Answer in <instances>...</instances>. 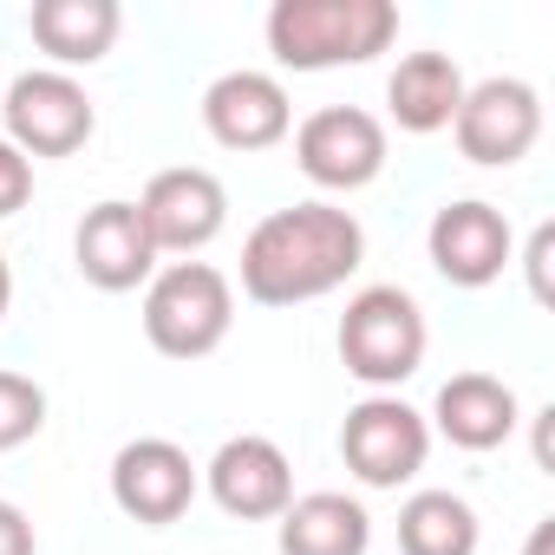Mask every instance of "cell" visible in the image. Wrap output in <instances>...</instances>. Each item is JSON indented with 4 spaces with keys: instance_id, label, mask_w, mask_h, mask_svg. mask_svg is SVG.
<instances>
[{
    "instance_id": "1",
    "label": "cell",
    "mask_w": 555,
    "mask_h": 555,
    "mask_svg": "<svg viewBox=\"0 0 555 555\" xmlns=\"http://www.w3.org/2000/svg\"><path fill=\"white\" fill-rule=\"evenodd\" d=\"M366 261V229L340 203H288L248 229L242 295L255 308H301L347 288Z\"/></svg>"
},
{
    "instance_id": "2",
    "label": "cell",
    "mask_w": 555,
    "mask_h": 555,
    "mask_svg": "<svg viewBox=\"0 0 555 555\" xmlns=\"http://www.w3.org/2000/svg\"><path fill=\"white\" fill-rule=\"evenodd\" d=\"M392 40H399L392 0H274L268 8V53L288 73L366 66Z\"/></svg>"
},
{
    "instance_id": "3",
    "label": "cell",
    "mask_w": 555,
    "mask_h": 555,
    "mask_svg": "<svg viewBox=\"0 0 555 555\" xmlns=\"http://www.w3.org/2000/svg\"><path fill=\"white\" fill-rule=\"evenodd\" d=\"M340 366L373 386V392H399L418 366H425V347H431V327H425V308L418 295H405L399 282H373L347 301L340 314Z\"/></svg>"
},
{
    "instance_id": "4",
    "label": "cell",
    "mask_w": 555,
    "mask_h": 555,
    "mask_svg": "<svg viewBox=\"0 0 555 555\" xmlns=\"http://www.w3.org/2000/svg\"><path fill=\"white\" fill-rule=\"evenodd\" d=\"M235 327V288L209 261H170L144 282V340L164 360H209Z\"/></svg>"
},
{
    "instance_id": "5",
    "label": "cell",
    "mask_w": 555,
    "mask_h": 555,
    "mask_svg": "<svg viewBox=\"0 0 555 555\" xmlns=\"http://www.w3.org/2000/svg\"><path fill=\"white\" fill-rule=\"evenodd\" d=\"M340 457L366 490H399L431 457V425L399 392H366L340 425Z\"/></svg>"
},
{
    "instance_id": "6",
    "label": "cell",
    "mask_w": 555,
    "mask_h": 555,
    "mask_svg": "<svg viewBox=\"0 0 555 555\" xmlns=\"http://www.w3.org/2000/svg\"><path fill=\"white\" fill-rule=\"evenodd\" d=\"M0 138H8L21 157H73L92 131H99V112L86 99V86L73 73H21L8 86V99H0Z\"/></svg>"
},
{
    "instance_id": "7",
    "label": "cell",
    "mask_w": 555,
    "mask_h": 555,
    "mask_svg": "<svg viewBox=\"0 0 555 555\" xmlns=\"http://www.w3.org/2000/svg\"><path fill=\"white\" fill-rule=\"evenodd\" d=\"M451 138H457V151L470 164L509 170L542 138V92L529 79H477V86H464V105L451 118Z\"/></svg>"
},
{
    "instance_id": "8",
    "label": "cell",
    "mask_w": 555,
    "mask_h": 555,
    "mask_svg": "<svg viewBox=\"0 0 555 555\" xmlns=\"http://www.w3.org/2000/svg\"><path fill=\"white\" fill-rule=\"evenodd\" d=\"M295 164L321 190H366L386 170V125L360 105H321L295 125Z\"/></svg>"
},
{
    "instance_id": "9",
    "label": "cell",
    "mask_w": 555,
    "mask_h": 555,
    "mask_svg": "<svg viewBox=\"0 0 555 555\" xmlns=\"http://www.w3.org/2000/svg\"><path fill=\"white\" fill-rule=\"evenodd\" d=\"M138 216L157 242V255H196L222 235L229 222V190L216 170L203 164H177V170H157L138 196Z\"/></svg>"
},
{
    "instance_id": "10",
    "label": "cell",
    "mask_w": 555,
    "mask_h": 555,
    "mask_svg": "<svg viewBox=\"0 0 555 555\" xmlns=\"http://www.w3.org/2000/svg\"><path fill=\"white\" fill-rule=\"evenodd\" d=\"M196 490H203V470L190 464V451L177 438H131L112 457V503L144 529L177 522L196 503Z\"/></svg>"
},
{
    "instance_id": "11",
    "label": "cell",
    "mask_w": 555,
    "mask_h": 555,
    "mask_svg": "<svg viewBox=\"0 0 555 555\" xmlns=\"http://www.w3.org/2000/svg\"><path fill=\"white\" fill-rule=\"evenodd\" d=\"M203 483L216 496L222 516H242V522H274L288 503H295V464L288 451L261 438V431H242V438H222L216 457L203 464Z\"/></svg>"
},
{
    "instance_id": "12",
    "label": "cell",
    "mask_w": 555,
    "mask_h": 555,
    "mask_svg": "<svg viewBox=\"0 0 555 555\" xmlns=\"http://www.w3.org/2000/svg\"><path fill=\"white\" fill-rule=\"evenodd\" d=\"M425 248H431V268L444 274L451 288H490L496 274L516 261V235H509V216L483 196H457L431 216L425 229Z\"/></svg>"
},
{
    "instance_id": "13",
    "label": "cell",
    "mask_w": 555,
    "mask_h": 555,
    "mask_svg": "<svg viewBox=\"0 0 555 555\" xmlns=\"http://www.w3.org/2000/svg\"><path fill=\"white\" fill-rule=\"evenodd\" d=\"M73 261H79V274H86L99 295H131V288H144L151 274H157V242H151L138 203H125V196L92 203V209L79 216Z\"/></svg>"
},
{
    "instance_id": "14",
    "label": "cell",
    "mask_w": 555,
    "mask_h": 555,
    "mask_svg": "<svg viewBox=\"0 0 555 555\" xmlns=\"http://www.w3.org/2000/svg\"><path fill=\"white\" fill-rule=\"evenodd\" d=\"M203 131H209L222 151H274V144L295 131L288 86L274 79V73H255V66L222 73V79L203 92Z\"/></svg>"
},
{
    "instance_id": "15",
    "label": "cell",
    "mask_w": 555,
    "mask_h": 555,
    "mask_svg": "<svg viewBox=\"0 0 555 555\" xmlns=\"http://www.w3.org/2000/svg\"><path fill=\"white\" fill-rule=\"evenodd\" d=\"M425 425H438L457 451H496V444L516 438L522 405H516V392H509L496 373H451V379L438 386Z\"/></svg>"
},
{
    "instance_id": "16",
    "label": "cell",
    "mask_w": 555,
    "mask_h": 555,
    "mask_svg": "<svg viewBox=\"0 0 555 555\" xmlns=\"http://www.w3.org/2000/svg\"><path fill=\"white\" fill-rule=\"evenodd\" d=\"M27 34L53 60V73L99 66L118 47V34H125V8H118V0H34Z\"/></svg>"
},
{
    "instance_id": "17",
    "label": "cell",
    "mask_w": 555,
    "mask_h": 555,
    "mask_svg": "<svg viewBox=\"0 0 555 555\" xmlns=\"http://www.w3.org/2000/svg\"><path fill=\"white\" fill-rule=\"evenodd\" d=\"M274 522H282V529H274L282 555H366L373 548V516L347 490H308Z\"/></svg>"
},
{
    "instance_id": "18",
    "label": "cell",
    "mask_w": 555,
    "mask_h": 555,
    "mask_svg": "<svg viewBox=\"0 0 555 555\" xmlns=\"http://www.w3.org/2000/svg\"><path fill=\"white\" fill-rule=\"evenodd\" d=\"M386 105H392V125L412 131V138H431V131H451L457 105H464V73L451 53H405L386 79Z\"/></svg>"
},
{
    "instance_id": "19",
    "label": "cell",
    "mask_w": 555,
    "mask_h": 555,
    "mask_svg": "<svg viewBox=\"0 0 555 555\" xmlns=\"http://www.w3.org/2000/svg\"><path fill=\"white\" fill-rule=\"evenodd\" d=\"M483 522L457 490H418L399 509V555H477Z\"/></svg>"
},
{
    "instance_id": "20",
    "label": "cell",
    "mask_w": 555,
    "mask_h": 555,
    "mask_svg": "<svg viewBox=\"0 0 555 555\" xmlns=\"http://www.w3.org/2000/svg\"><path fill=\"white\" fill-rule=\"evenodd\" d=\"M47 431V392L27 379V373H8L0 366V451H21Z\"/></svg>"
},
{
    "instance_id": "21",
    "label": "cell",
    "mask_w": 555,
    "mask_h": 555,
    "mask_svg": "<svg viewBox=\"0 0 555 555\" xmlns=\"http://www.w3.org/2000/svg\"><path fill=\"white\" fill-rule=\"evenodd\" d=\"M27 196H34V157H21L8 138H0V216L27 209Z\"/></svg>"
},
{
    "instance_id": "22",
    "label": "cell",
    "mask_w": 555,
    "mask_h": 555,
    "mask_svg": "<svg viewBox=\"0 0 555 555\" xmlns=\"http://www.w3.org/2000/svg\"><path fill=\"white\" fill-rule=\"evenodd\" d=\"M548 261H555V222H542L535 235H529V248H522V268H529V295L548 308L555 301V288H548Z\"/></svg>"
},
{
    "instance_id": "23",
    "label": "cell",
    "mask_w": 555,
    "mask_h": 555,
    "mask_svg": "<svg viewBox=\"0 0 555 555\" xmlns=\"http://www.w3.org/2000/svg\"><path fill=\"white\" fill-rule=\"evenodd\" d=\"M0 555H40V535H34V516L21 503L0 496Z\"/></svg>"
},
{
    "instance_id": "24",
    "label": "cell",
    "mask_w": 555,
    "mask_h": 555,
    "mask_svg": "<svg viewBox=\"0 0 555 555\" xmlns=\"http://www.w3.org/2000/svg\"><path fill=\"white\" fill-rule=\"evenodd\" d=\"M522 555H555V516H542V522L529 529V542H522Z\"/></svg>"
},
{
    "instance_id": "25",
    "label": "cell",
    "mask_w": 555,
    "mask_h": 555,
    "mask_svg": "<svg viewBox=\"0 0 555 555\" xmlns=\"http://www.w3.org/2000/svg\"><path fill=\"white\" fill-rule=\"evenodd\" d=\"M8 308H14V268H8V255H0V321H8Z\"/></svg>"
}]
</instances>
